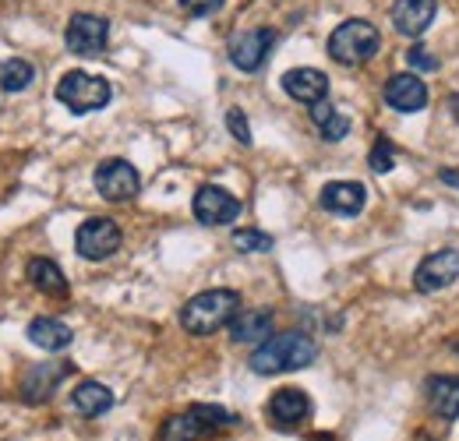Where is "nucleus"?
I'll list each match as a JSON object with an SVG mask.
<instances>
[{
	"label": "nucleus",
	"mask_w": 459,
	"mask_h": 441,
	"mask_svg": "<svg viewBox=\"0 0 459 441\" xmlns=\"http://www.w3.org/2000/svg\"><path fill=\"white\" fill-rule=\"evenodd\" d=\"M57 99L74 113V117H85V113L103 110V107L114 99V89H110V82L100 78V74L67 71L57 82Z\"/></svg>",
	"instance_id": "nucleus-4"
},
{
	"label": "nucleus",
	"mask_w": 459,
	"mask_h": 441,
	"mask_svg": "<svg viewBox=\"0 0 459 441\" xmlns=\"http://www.w3.org/2000/svg\"><path fill=\"white\" fill-rule=\"evenodd\" d=\"M378 43H382V36L368 18H350L329 36V56L343 67H357L378 54Z\"/></svg>",
	"instance_id": "nucleus-5"
},
{
	"label": "nucleus",
	"mask_w": 459,
	"mask_h": 441,
	"mask_svg": "<svg viewBox=\"0 0 459 441\" xmlns=\"http://www.w3.org/2000/svg\"><path fill=\"white\" fill-rule=\"evenodd\" d=\"M459 279V251L456 247H442L435 255H428L417 272H413V286L420 293H438V290H449Z\"/></svg>",
	"instance_id": "nucleus-10"
},
{
	"label": "nucleus",
	"mask_w": 459,
	"mask_h": 441,
	"mask_svg": "<svg viewBox=\"0 0 459 441\" xmlns=\"http://www.w3.org/2000/svg\"><path fill=\"white\" fill-rule=\"evenodd\" d=\"M424 395H428V406H431L435 417H442V420H456L459 417V378L456 375H435V378H428Z\"/></svg>",
	"instance_id": "nucleus-18"
},
{
	"label": "nucleus",
	"mask_w": 459,
	"mask_h": 441,
	"mask_svg": "<svg viewBox=\"0 0 459 441\" xmlns=\"http://www.w3.org/2000/svg\"><path fill=\"white\" fill-rule=\"evenodd\" d=\"M265 417L276 431H297L311 417V399L304 388H280V392H273Z\"/></svg>",
	"instance_id": "nucleus-11"
},
{
	"label": "nucleus",
	"mask_w": 459,
	"mask_h": 441,
	"mask_svg": "<svg viewBox=\"0 0 459 441\" xmlns=\"http://www.w3.org/2000/svg\"><path fill=\"white\" fill-rule=\"evenodd\" d=\"M227 0H180V7L191 14V18H212L223 11Z\"/></svg>",
	"instance_id": "nucleus-28"
},
{
	"label": "nucleus",
	"mask_w": 459,
	"mask_h": 441,
	"mask_svg": "<svg viewBox=\"0 0 459 441\" xmlns=\"http://www.w3.org/2000/svg\"><path fill=\"white\" fill-rule=\"evenodd\" d=\"M382 99L396 113H417L428 107V85L413 71H403V74H393L382 85Z\"/></svg>",
	"instance_id": "nucleus-13"
},
{
	"label": "nucleus",
	"mask_w": 459,
	"mask_h": 441,
	"mask_svg": "<svg viewBox=\"0 0 459 441\" xmlns=\"http://www.w3.org/2000/svg\"><path fill=\"white\" fill-rule=\"evenodd\" d=\"M110 43V22L100 14H74L64 29V47L74 56H96Z\"/></svg>",
	"instance_id": "nucleus-7"
},
{
	"label": "nucleus",
	"mask_w": 459,
	"mask_h": 441,
	"mask_svg": "<svg viewBox=\"0 0 459 441\" xmlns=\"http://www.w3.org/2000/svg\"><path fill=\"white\" fill-rule=\"evenodd\" d=\"M32 78H36V67L22 56H11L0 64V89L4 92H25L32 85Z\"/></svg>",
	"instance_id": "nucleus-24"
},
{
	"label": "nucleus",
	"mask_w": 459,
	"mask_h": 441,
	"mask_svg": "<svg viewBox=\"0 0 459 441\" xmlns=\"http://www.w3.org/2000/svg\"><path fill=\"white\" fill-rule=\"evenodd\" d=\"M283 92L304 107H315V103L329 99V78L318 67H293L283 74Z\"/></svg>",
	"instance_id": "nucleus-15"
},
{
	"label": "nucleus",
	"mask_w": 459,
	"mask_h": 441,
	"mask_svg": "<svg viewBox=\"0 0 459 441\" xmlns=\"http://www.w3.org/2000/svg\"><path fill=\"white\" fill-rule=\"evenodd\" d=\"M233 424H240L230 410L223 406H205V402H195L187 406L184 413L170 417L163 428H160V441H209L216 438L220 431H227Z\"/></svg>",
	"instance_id": "nucleus-3"
},
{
	"label": "nucleus",
	"mask_w": 459,
	"mask_h": 441,
	"mask_svg": "<svg viewBox=\"0 0 459 441\" xmlns=\"http://www.w3.org/2000/svg\"><path fill=\"white\" fill-rule=\"evenodd\" d=\"M191 209H195V220L202 222V226H227V222L240 216V202L230 195L227 187H216V184L198 187Z\"/></svg>",
	"instance_id": "nucleus-12"
},
{
	"label": "nucleus",
	"mask_w": 459,
	"mask_h": 441,
	"mask_svg": "<svg viewBox=\"0 0 459 441\" xmlns=\"http://www.w3.org/2000/svg\"><path fill=\"white\" fill-rule=\"evenodd\" d=\"M273 335V311L255 307V311H237V318L230 322V339L233 342H265Z\"/></svg>",
	"instance_id": "nucleus-19"
},
{
	"label": "nucleus",
	"mask_w": 459,
	"mask_h": 441,
	"mask_svg": "<svg viewBox=\"0 0 459 441\" xmlns=\"http://www.w3.org/2000/svg\"><path fill=\"white\" fill-rule=\"evenodd\" d=\"M71 402L82 417H103L110 406H114V392L100 382H82V385L71 392Z\"/></svg>",
	"instance_id": "nucleus-21"
},
{
	"label": "nucleus",
	"mask_w": 459,
	"mask_h": 441,
	"mask_svg": "<svg viewBox=\"0 0 459 441\" xmlns=\"http://www.w3.org/2000/svg\"><path fill=\"white\" fill-rule=\"evenodd\" d=\"M92 180H96V191L107 202H114V205L131 202L142 191V177H138V169L127 163V160H103V163L96 166V177Z\"/></svg>",
	"instance_id": "nucleus-8"
},
{
	"label": "nucleus",
	"mask_w": 459,
	"mask_h": 441,
	"mask_svg": "<svg viewBox=\"0 0 459 441\" xmlns=\"http://www.w3.org/2000/svg\"><path fill=\"white\" fill-rule=\"evenodd\" d=\"M227 127H230V134L247 149L251 145V124H247V117H244V110H227Z\"/></svg>",
	"instance_id": "nucleus-27"
},
{
	"label": "nucleus",
	"mask_w": 459,
	"mask_h": 441,
	"mask_svg": "<svg viewBox=\"0 0 459 441\" xmlns=\"http://www.w3.org/2000/svg\"><path fill=\"white\" fill-rule=\"evenodd\" d=\"M435 14H438V0H396L393 4V25H396V32L410 36V39L424 36L431 29Z\"/></svg>",
	"instance_id": "nucleus-16"
},
{
	"label": "nucleus",
	"mask_w": 459,
	"mask_h": 441,
	"mask_svg": "<svg viewBox=\"0 0 459 441\" xmlns=\"http://www.w3.org/2000/svg\"><path fill=\"white\" fill-rule=\"evenodd\" d=\"M233 247L240 255H265L273 251V237L262 229H233Z\"/></svg>",
	"instance_id": "nucleus-25"
},
{
	"label": "nucleus",
	"mask_w": 459,
	"mask_h": 441,
	"mask_svg": "<svg viewBox=\"0 0 459 441\" xmlns=\"http://www.w3.org/2000/svg\"><path fill=\"white\" fill-rule=\"evenodd\" d=\"M406 64L417 67V71H435L438 67V60L431 56V50H424V47H410L406 50Z\"/></svg>",
	"instance_id": "nucleus-29"
},
{
	"label": "nucleus",
	"mask_w": 459,
	"mask_h": 441,
	"mask_svg": "<svg viewBox=\"0 0 459 441\" xmlns=\"http://www.w3.org/2000/svg\"><path fill=\"white\" fill-rule=\"evenodd\" d=\"M29 282L39 290V293H50V297H67V279L60 272L57 262H50V258H32L29 262Z\"/></svg>",
	"instance_id": "nucleus-22"
},
{
	"label": "nucleus",
	"mask_w": 459,
	"mask_h": 441,
	"mask_svg": "<svg viewBox=\"0 0 459 441\" xmlns=\"http://www.w3.org/2000/svg\"><path fill=\"white\" fill-rule=\"evenodd\" d=\"M368 163H371L375 173H389V169L396 166V145L385 142V138H378L375 149H371V156H368Z\"/></svg>",
	"instance_id": "nucleus-26"
},
{
	"label": "nucleus",
	"mask_w": 459,
	"mask_h": 441,
	"mask_svg": "<svg viewBox=\"0 0 459 441\" xmlns=\"http://www.w3.org/2000/svg\"><path fill=\"white\" fill-rule=\"evenodd\" d=\"M29 339L47 353H60V350L71 346L74 332L67 329L64 322H57V318H36V322H29Z\"/></svg>",
	"instance_id": "nucleus-20"
},
{
	"label": "nucleus",
	"mask_w": 459,
	"mask_h": 441,
	"mask_svg": "<svg viewBox=\"0 0 459 441\" xmlns=\"http://www.w3.org/2000/svg\"><path fill=\"white\" fill-rule=\"evenodd\" d=\"M311 120L318 124V131H322V138H325V142H343L346 131H350L346 113L336 110L329 99H322V103H315V107H311Z\"/></svg>",
	"instance_id": "nucleus-23"
},
{
	"label": "nucleus",
	"mask_w": 459,
	"mask_h": 441,
	"mask_svg": "<svg viewBox=\"0 0 459 441\" xmlns=\"http://www.w3.org/2000/svg\"><path fill=\"white\" fill-rule=\"evenodd\" d=\"M449 113L459 120V96H453V99H449Z\"/></svg>",
	"instance_id": "nucleus-31"
},
{
	"label": "nucleus",
	"mask_w": 459,
	"mask_h": 441,
	"mask_svg": "<svg viewBox=\"0 0 459 441\" xmlns=\"http://www.w3.org/2000/svg\"><path fill=\"white\" fill-rule=\"evenodd\" d=\"M71 375V364H36L25 371L22 378V395L29 402H47L54 395V388Z\"/></svg>",
	"instance_id": "nucleus-17"
},
{
	"label": "nucleus",
	"mask_w": 459,
	"mask_h": 441,
	"mask_svg": "<svg viewBox=\"0 0 459 441\" xmlns=\"http://www.w3.org/2000/svg\"><path fill=\"white\" fill-rule=\"evenodd\" d=\"M315 357H318L315 339H307L304 332H283V335H269L251 353V371L255 375H287V371H300V368L315 364Z\"/></svg>",
	"instance_id": "nucleus-1"
},
{
	"label": "nucleus",
	"mask_w": 459,
	"mask_h": 441,
	"mask_svg": "<svg viewBox=\"0 0 459 441\" xmlns=\"http://www.w3.org/2000/svg\"><path fill=\"white\" fill-rule=\"evenodd\" d=\"M438 177H442V184H446V187H459V169H442Z\"/></svg>",
	"instance_id": "nucleus-30"
},
{
	"label": "nucleus",
	"mask_w": 459,
	"mask_h": 441,
	"mask_svg": "<svg viewBox=\"0 0 459 441\" xmlns=\"http://www.w3.org/2000/svg\"><path fill=\"white\" fill-rule=\"evenodd\" d=\"M237 311H240L237 290H205L180 307V325L191 335H212L223 325H230L237 318Z\"/></svg>",
	"instance_id": "nucleus-2"
},
{
	"label": "nucleus",
	"mask_w": 459,
	"mask_h": 441,
	"mask_svg": "<svg viewBox=\"0 0 459 441\" xmlns=\"http://www.w3.org/2000/svg\"><path fill=\"white\" fill-rule=\"evenodd\" d=\"M318 202H322V209L333 212V216H360L364 205H368V191H364V184H357V180H333V184L322 187Z\"/></svg>",
	"instance_id": "nucleus-14"
},
{
	"label": "nucleus",
	"mask_w": 459,
	"mask_h": 441,
	"mask_svg": "<svg viewBox=\"0 0 459 441\" xmlns=\"http://www.w3.org/2000/svg\"><path fill=\"white\" fill-rule=\"evenodd\" d=\"M273 43H276V32H273V29H240V32L230 36V43H227L230 64H233L237 71L255 74V71L265 64Z\"/></svg>",
	"instance_id": "nucleus-9"
},
{
	"label": "nucleus",
	"mask_w": 459,
	"mask_h": 441,
	"mask_svg": "<svg viewBox=\"0 0 459 441\" xmlns=\"http://www.w3.org/2000/svg\"><path fill=\"white\" fill-rule=\"evenodd\" d=\"M120 226L107 216H96V220H85L74 233V251L85 258V262H107L110 255L120 251Z\"/></svg>",
	"instance_id": "nucleus-6"
}]
</instances>
